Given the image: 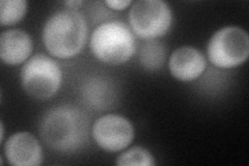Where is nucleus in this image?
I'll return each instance as SVG.
<instances>
[{
    "mask_svg": "<svg viewBox=\"0 0 249 166\" xmlns=\"http://www.w3.org/2000/svg\"><path fill=\"white\" fill-rule=\"evenodd\" d=\"M21 83L28 96L48 100L60 89L62 73L57 62L43 53L29 58L21 69Z\"/></svg>",
    "mask_w": 249,
    "mask_h": 166,
    "instance_id": "20e7f679",
    "label": "nucleus"
},
{
    "mask_svg": "<svg viewBox=\"0 0 249 166\" xmlns=\"http://www.w3.org/2000/svg\"><path fill=\"white\" fill-rule=\"evenodd\" d=\"M27 11L25 0H1L0 1V23L1 26H10L18 23Z\"/></svg>",
    "mask_w": 249,
    "mask_h": 166,
    "instance_id": "ddd939ff",
    "label": "nucleus"
},
{
    "mask_svg": "<svg viewBox=\"0 0 249 166\" xmlns=\"http://www.w3.org/2000/svg\"><path fill=\"white\" fill-rule=\"evenodd\" d=\"M4 156L14 166H38L43 162V149L38 140L28 132H18L4 144Z\"/></svg>",
    "mask_w": 249,
    "mask_h": 166,
    "instance_id": "6e6552de",
    "label": "nucleus"
},
{
    "mask_svg": "<svg viewBox=\"0 0 249 166\" xmlns=\"http://www.w3.org/2000/svg\"><path fill=\"white\" fill-rule=\"evenodd\" d=\"M81 97L85 104L95 110H106L115 100L113 85L102 77H91L81 86Z\"/></svg>",
    "mask_w": 249,
    "mask_h": 166,
    "instance_id": "9b49d317",
    "label": "nucleus"
},
{
    "mask_svg": "<svg viewBox=\"0 0 249 166\" xmlns=\"http://www.w3.org/2000/svg\"><path fill=\"white\" fill-rule=\"evenodd\" d=\"M3 137H4V128H3V124L1 123V141H3Z\"/></svg>",
    "mask_w": 249,
    "mask_h": 166,
    "instance_id": "f3484780",
    "label": "nucleus"
},
{
    "mask_svg": "<svg viewBox=\"0 0 249 166\" xmlns=\"http://www.w3.org/2000/svg\"><path fill=\"white\" fill-rule=\"evenodd\" d=\"M88 24L81 13L69 9L54 13L43 29V42L52 56L73 57L83 49L88 38Z\"/></svg>",
    "mask_w": 249,
    "mask_h": 166,
    "instance_id": "f03ea898",
    "label": "nucleus"
},
{
    "mask_svg": "<svg viewBox=\"0 0 249 166\" xmlns=\"http://www.w3.org/2000/svg\"><path fill=\"white\" fill-rule=\"evenodd\" d=\"M82 3V1H67L66 5L68 6H74V9H76V6L80 5Z\"/></svg>",
    "mask_w": 249,
    "mask_h": 166,
    "instance_id": "dca6fc26",
    "label": "nucleus"
},
{
    "mask_svg": "<svg viewBox=\"0 0 249 166\" xmlns=\"http://www.w3.org/2000/svg\"><path fill=\"white\" fill-rule=\"evenodd\" d=\"M91 134L101 148L108 153H116L127 148L133 141L134 128L127 117L106 114L93 123Z\"/></svg>",
    "mask_w": 249,
    "mask_h": 166,
    "instance_id": "0eeeda50",
    "label": "nucleus"
},
{
    "mask_svg": "<svg viewBox=\"0 0 249 166\" xmlns=\"http://www.w3.org/2000/svg\"><path fill=\"white\" fill-rule=\"evenodd\" d=\"M33 51V41L25 31L10 29L0 37V57L6 65H20Z\"/></svg>",
    "mask_w": 249,
    "mask_h": 166,
    "instance_id": "9d476101",
    "label": "nucleus"
},
{
    "mask_svg": "<svg viewBox=\"0 0 249 166\" xmlns=\"http://www.w3.org/2000/svg\"><path fill=\"white\" fill-rule=\"evenodd\" d=\"M105 4L108 7H110L111 10L123 11L131 5L132 1H130V0H106Z\"/></svg>",
    "mask_w": 249,
    "mask_h": 166,
    "instance_id": "2eb2a0df",
    "label": "nucleus"
},
{
    "mask_svg": "<svg viewBox=\"0 0 249 166\" xmlns=\"http://www.w3.org/2000/svg\"><path fill=\"white\" fill-rule=\"evenodd\" d=\"M90 50L95 56L110 65H122L136 51L135 37L126 23L119 20L107 21L92 31Z\"/></svg>",
    "mask_w": 249,
    "mask_h": 166,
    "instance_id": "7ed1b4c3",
    "label": "nucleus"
},
{
    "mask_svg": "<svg viewBox=\"0 0 249 166\" xmlns=\"http://www.w3.org/2000/svg\"><path fill=\"white\" fill-rule=\"evenodd\" d=\"M166 55L167 51L164 45L161 42L150 39L140 49V64L147 71H157L164 66Z\"/></svg>",
    "mask_w": 249,
    "mask_h": 166,
    "instance_id": "f8f14e48",
    "label": "nucleus"
},
{
    "mask_svg": "<svg viewBox=\"0 0 249 166\" xmlns=\"http://www.w3.org/2000/svg\"><path fill=\"white\" fill-rule=\"evenodd\" d=\"M38 133L45 145L54 152L73 154L88 144L89 118L81 109L72 105L53 107L40 118Z\"/></svg>",
    "mask_w": 249,
    "mask_h": 166,
    "instance_id": "f257e3e1",
    "label": "nucleus"
},
{
    "mask_svg": "<svg viewBox=\"0 0 249 166\" xmlns=\"http://www.w3.org/2000/svg\"><path fill=\"white\" fill-rule=\"evenodd\" d=\"M115 163L119 166H154L156 164L153 155L142 147H133L122 153Z\"/></svg>",
    "mask_w": 249,
    "mask_h": 166,
    "instance_id": "4468645a",
    "label": "nucleus"
},
{
    "mask_svg": "<svg viewBox=\"0 0 249 166\" xmlns=\"http://www.w3.org/2000/svg\"><path fill=\"white\" fill-rule=\"evenodd\" d=\"M173 21L168 4L162 0H139L132 4L129 22L134 34L144 39L164 36Z\"/></svg>",
    "mask_w": 249,
    "mask_h": 166,
    "instance_id": "423d86ee",
    "label": "nucleus"
},
{
    "mask_svg": "<svg viewBox=\"0 0 249 166\" xmlns=\"http://www.w3.org/2000/svg\"><path fill=\"white\" fill-rule=\"evenodd\" d=\"M168 67L171 75L178 80L192 81L204 73L207 61L199 50L190 46H184L171 53Z\"/></svg>",
    "mask_w": 249,
    "mask_h": 166,
    "instance_id": "1a4fd4ad",
    "label": "nucleus"
},
{
    "mask_svg": "<svg viewBox=\"0 0 249 166\" xmlns=\"http://www.w3.org/2000/svg\"><path fill=\"white\" fill-rule=\"evenodd\" d=\"M207 51L214 66L221 69L238 67L248 58V34L237 26L223 27L210 38Z\"/></svg>",
    "mask_w": 249,
    "mask_h": 166,
    "instance_id": "39448f33",
    "label": "nucleus"
}]
</instances>
